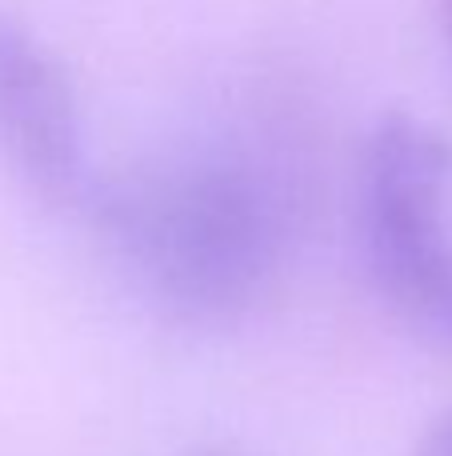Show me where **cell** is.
<instances>
[{
  "label": "cell",
  "mask_w": 452,
  "mask_h": 456,
  "mask_svg": "<svg viewBox=\"0 0 452 456\" xmlns=\"http://www.w3.org/2000/svg\"><path fill=\"white\" fill-rule=\"evenodd\" d=\"M437 16H440V32L448 40V53H452V0H437Z\"/></svg>",
  "instance_id": "6"
},
{
  "label": "cell",
  "mask_w": 452,
  "mask_h": 456,
  "mask_svg": "<svg viewBox=\"0 0 452 456\" xmlns=\"http://www.w3.org/2000/svg\"><path fill=\"white\" fill-rule=\"evenodd\" d=\"M0 160L61 205H85L96 184L77 80L40 32L16 20H0Z\"/></svg>",
  "instance_id": "3"
},
{
  "label": "cell",
  "mask_w": 452,
  "mask_h": 456,
  "mask_svg": "<svg viewBox=\"0 0 452 456\" xmlns=\"http://www.w3.org/2000/svg\"><path fill=\"white\" fill-rule=\"evenodd\" d=\"M85 205L152 308L181 324L224 329L285 281L304 200L280 144L232 128L96 176Z\"/></svg>",
  "instance_id": "1"
},
{
  "label": "cell",
  "mask_w": 452,
  "mask_h": 456,
  "mask_svg": "<svg viewBox=\"0 0 452 456\" xmlns=\"http://www.w3.org/2000/svg\"><path fill=\"white\" fill-rule=\"evenodd\" d=\"M181 456H261V452H248L240 444H200V449H189Z\"/></svg>",
  "instance_id": "5"
},
{
  "label": "cell",
  "mask_w": 452,
  "mask_h": 456,
  "mask_svg": "<svg viewBox=\"0 0 452 456\" xmlns=\"http://www.w3.org/2000/svg\"><path fill=\"white\" fill-rule=\"evenodd\" d=\"M413 456H452V412H445L440 420H432Z\"/></svg>",
  "instance_id": "4"
},
{
  "label": "cell",
  "mask_w": 452,
  "mask_h": 456,
  "mask_svg": "<svg viewBox=\"0 0 452 456\" xmlns=\"http://www.w3.org/2000/svg\"><path fill=\"white\" fill-rule=\"evenodd\" d=\"M365 273L400 324L452 353V136L408 112L368 128L352 181Z\"/></svg>",
  "instance_id": "2"
}]
</instances>
